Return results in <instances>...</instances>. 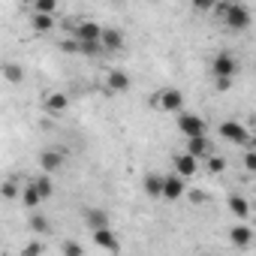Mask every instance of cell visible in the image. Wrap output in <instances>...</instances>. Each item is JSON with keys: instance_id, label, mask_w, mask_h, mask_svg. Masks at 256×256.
<instances>
[{"instance_id": "obj_16", "label": "cell", "mask_w": 256, "mask_h": 256, "mask_svg": "<svg viewBox=\"0 0 256 256\" xmlns=\"http://www.w3.org/2000/svg\"><path fill=\"white\" fill-rule=\"evenodd\" d=\"M66 106H70V96H66V94H60V90H54V94H48V96H46V112H52V114L66 112Z\"/></svg>"}, {"instance_id": "obj_21", "label": "cell", "mask_w": 256, "mask_h": 256, "mask_svg": "<svg viewBox=\"0 0 256 256\" xmlns=\"http://www.w3.org/2000/svg\"><path fill=\"white\" fill-rule=\"evenodd\" d=\"M0 196H4V199H18V196H22V187H18V181H16V178L4 181V184H0Z\"/></svg>"}, {"instance_id": "obj_4", "label": "cell", "mask_w": 256, "mask_h": 256, "mask_svg": "<svg viewBox=\"0 0 256 256\" xmlns=\"http://www.w3.org/2000/svg\"><path fill=\"white\" fill-rule=\"evenodd\" d=\"M154 106L163 108V112H181V108H184V94H181L178 88L157 90V94H154Z\"/></svg>"}, {"instance_id": "obj_32", "label": "cell", "mask_w": 256, "mask_h": 256, "mask_svg": "<svg viewBox=\"0 0 256 256\" xmlns=\"http://www.w3.org/2000/svg\"><path fill=\"white\" fill-rule=\"evenodd\" d=\"M60 48H64L66 54H72V52H78V42H76V40H64V42H60Z\"/></svg>"}, {"instance_id": "obj_20", "label": "cell", "mask_w": 256, "mask_h": 256, "mask_svg": "<svg viewBox=\"0 0 256 256\" xmlns=\"http://www.w3.org/2000/svg\"><path fill=\"white\" fill-rule=\"evenodd\" d=\"M0 70H4V78H6V82H16V84L24 82V70H22L18 64H4Z\"/></svg>"}, {"instance_id": "obj_15", "label": "cell", "mask_w": 256, "mask_h": 256, "mask_svg": "<svg viewBox=\"0 0 256 256\" xmlns=\"http://www.w3.org/2000/svg\"><path fill=\"white\" fill-rule=\"evenodd\" d=\"M229 241L235 244V247H250V241H253V229L250 226H232L229 229Z\"/></svg>"}, {"instance_id": "obj_9", "label": "cell", "mask_w": 256, "mask_h": 256, "mask_svg": "<svg viewBox=\"0 0 256 256\" xmlns=\"http://www.w3.org/2000/svg\"><path fill=\"white\" fill-rule=\"evenodd\" d=\"M172 166H175V175L187 181V178H193V175H196V169H199V160H193L190 154H178Z\"/></svg>"}, {"instance_id": "obj_30", "label": "cell", "mask_w": 256, "mask_h": 256, "mask_svg": "<svg viewBox=\"0 0 256 256\" xmlns=\"http://www.w3.org/2000/svg\"><path fill=\"white\" fill-rule=\"evenodd\" d=\"M78 52H84V54H100L102 46H100V42H78Z\"/></svg>"}, {"instance_id": "obj_28", "label": "cell", "mask_w": 256, "mask_h": 256, "mask_svg": "<svg viewBox=\"0 0 256 256\" xmlns=\"http://www.w3.org/2000/svg\"><path fill=\"white\" fill-rule=\"evenodd\" d=\"M60 253H64V256H82L84 250H82V244H78V241H72V238H66V241L60 244Z\"/></svg>"}, {"instance_id": "obj_5", "label": "cell", "mask_w": 256, "mask_h": 256, "mask_svg": "<svg viewBox=\"0 0 256 256\" xmlns=\"http://www.w3.org/2000/svg\"><path fill=\"white\" fill-rule=\"evenodd\" d=\"M220 136L232 145H247L250 142V133H247V126L241 120H223L220 124Z\"/></svg>"}, {"instance_id": "obj_11", "label": "cell", "mask_w": 256, "mask_h": 256, "mask_svg": "<svg viewBox=\"0 0 256 256\" xmlns=\"http://www.w3.org/2000/svg\"><path fill=\"white\" fill-rule=\"evenodd\" d=\"M187 154H190L193 160H199V157H211V139H208V136L187 139Z\"/></svg>"}, {"instance_id": "obj_3", "label": "cell", "mask_w": 256, "mask_h": 256, "mask_svg": "<svg viewBox=\"0 0 256 256\" xmlns=\"http://www.w3.org/2000/svg\"><path fill=\"white\" fill-rule=\"evenodd\" d=\"M235 72H238V60L232 58V52L214 54V60H211V76L214 78H235Z\"/></svg>"}, {"instance_id": "obj_1", "label": "cell", "mask_w": 256, "mask_h": 256, "mask_svg": "<svg viewBox=\"0 0 256 256\" xmlns=\"http://www.w3.org/2000/svg\"><path fill=\"white\" fill-rule=\"evenodd\" d=\"M217 12L223 16L226 28H232V30H244V28L250 24V10H247L244 4H220Z\"/></svg>"}, {"instance_id": "obj_14", "label": "cell", "mask_w": 256, "mask_h": 256, "mask_svg": "<svg viewBox=\"0 0 256 256\" xmlns=\"http://www.w3.org/2000/svg\"><path fill=\"white\" fill-rule=\"evenodd\" d=\"M106 88H108L112 94H120V90L130 88V76H126L124 70H112V72L106 76Z\"/></svg>"}, {"instance_id": "obj_6", "label": "cell", "mask_w": 256, "mask_h": 256, "mask_svg": "<svg viewBox=\"0 0 256 256\" xmlns=\"http://www.w3.org/2000/svg\"><path fill=\"white\" fill-rule=\"evenodd\" d=\"M72 34H76V42H100L102 28L96 22H78L72 24Z\"/></svg>"}, {"instance_id": "obj_2", "label": "cell", "mask_w": 256, "mask_h": 256, "mask_svg": "<svg viewBox=\"0 0 256 256\" xmlns=\"http://www.w3.org/2000/svg\"><path fill=\"white\" fill-rule=\"evenodd\" d=\"M178 130L184 133V139H196V136H205L208 124L199 114H193V112H181L178 114Z\"/></svg>"}, {"instance_id": "obj_12", "label": "cell", "mask_w": 256, "mask_h": 256, "mask_svg": "<svg viewBox=\"0 0 256 256\" xmlns=\"http://www.w3.org/2000/svg\"><path fill=\"white\" fill-rule=\"evenodd\" d=\"M40 169L48 175V172H60L64 169V154L60 151H42L40 154Z\"/></svg>"}, {"instance_id": "obj_19", "label": "cell", "mask_w": 256, "mask_h": 256, "mask_svg": "<svg viewBox=\"0 0 256 256\" xmlns=\"http://www.w3.org/2000/svg\"><path fill=\"white\" fill-rule=\"evenodd\" d=\"M229 211H232L238 220H247V217H250V205H247L244 196H229Z\"/></svg>"}, {"instance_id": "obj_33", "label": "cell", "mask_w": 256, "mask_h": 256, "mask_svg": "<svg viewBox=\"0 0 256 256\" xmlns=\"http://www.w3.org/2000/svg\"><path fill=\"white\" fill-rule=\"evenodd\" d=\"M214 84H217V90H229L232 88V78H214Z\"/></svg>"}, {"instance_id": "obj_26", "label": "cell", "mask_w": 256, "mask_h": 256, "mask_svg": "<svg viewBox=\"0 0 256 256\" xmlns=\"http://www.w3.org/2000/svg\"><path fill=\"white\" fill-rule=\"evenodd\" d=\"M205 163H208V172H211V175H220V172L226 169V160H223V157H217V154L205 157Z\"/></svg>"}, {"instance_id": "obj_31", "label": "cell", "mask_w": 256, "mask_h": 256, "mask_svg": "<svg viewBox=\"0 0 256 256\" xmlns=\"http://www.w3.org/2000/svg\"><path fill=\"white\" fill-rule=\"evenodd\" d=\"M244 169H247V172H256V154H253V151L244 154Z\"/></svg>"}, {"instance_id": "obj_29", "label": "cell", "mask_w": 256, "mask_h": 256, "mask_svg": "<svg viewBox=\"0 0 256 256\" xmlns=\"http://www.w3.org/2000/svg\"><path fill=\"white\" fill-rule=\"evenodd\" d=\"M184 196H187V199H190L193 205H202V202L208 199V193H205V190H199V187H193V190H187Z\"/></svg>"}, {"instance_id": "obj_25", "label": "cell", "mask_w": 256, "mask_h": 256, "mask_svg": "<svg viewBox=\"0 0 256 256\" xmlns=\"http://www.w3.org/2000/svg\"><path fill=\"white\" fill-rule=\"evenodd\" d=\"M52 28H54V18H52V16H34V30L46 34V30H52Z\"/></svg>"}, {"instance_id": "obj_10", "label": "cell", "mask_w": 256, "mask_h": 256, "mask_svg": "<svg viewBox=\"0 0 256 256\" xmlns=\"http://www.w3.org/2000/svg\"><path fill=\"white\" fill-rule=\"evenodd\" d=\"M94 244L100 247V250H112V253H118V235H114V229L112 226H106V229H96L94 232Z\"/></svg>"}, {"instance_id": "obj_27", "label": "cell", "mask_w": 256, "mask_h": 256, "mask_svg": "<svg viewBox=\"0 0 256 256\" xmlns=\"http://www.w3.org/2000/svg\"><path fill=\"white\" fill-rule=\"evenodd\" d=\"M22 202H24V205H28V208H36V205H40V202H42V199H40V196H36V190H34V187H30V184H28V187H24V190H22Z\"/></svg>"}, {"instance_id": "obj_13", "label": "cell", "mask_w": 256, "mask_h": 256, "mask_svg": "<svg viewBox=\"0 0 256 256\" xmlns=\"http://www.w3.org/2000/svg\"><path fill=\"white\" fill-rule=\"evenodd\" d=\"M84 226H90V229L96 232V229H106V226H112V223H108V214H106L102 208H84Z\"/></svg>"}, {"instance_id": "obj_7", "label": "cell", "mask_w": 256, "mask_h": 256, "mask_svg": "<svg viewBox=\"0 0 256 256\" xmlns=\"http://www.w3.org/2000/svg\"><path fill=\"white\" fill-rule=\"evenodd\" d=\"M184 193H187V181H184V178H178V175H163V199L175 202V199H181Z\"/></svg>"}, {"instance_id": "obj_8", "label": "cell", "mask_w": 256, "mask_h": 256, "mask_svg": "<svg viewBox=\"0 0 256 256\" xmlns=\"http://www.w3.org/2000/svg\"><path fill=\"white\" fill-rule=\"evenodd\" d=\"M100 46H102V52H118V48H124V34L118 28H102Z\"/></svg>"}, {"instance_id": "obj_23", "label": "cell", "mask_w": 256, "mask_h": 256, "mask_svg": "<svg viewBox=\"0 0 256 256\" xmlns=\"http://www.w3.org/2000/svg\"><path fill=\"white\" fill-rule=\"evenodd\" d=\"M30 229H34L36 235H48L52 226H48V220H46L42 214H34V217H30Z\"/></svg>"}, {"instance_id": "obj_18", "label": "cell", "mask_w": 256, "mask_h": 256, "mask_svg": "<svg viewBox=\"0 0 256 256\" xmlns=\"http://www.w3.org/2000/svg\"><path fill=\"white\" fill-rule=\"evenodd\" d=\"M30 187L36 190V196H40V199H48V196L54 193V184H52V178H48V175L34 178V181H30Z\"/></svg>"}, {"instance_id": "obj_24", "label": "cell", "mask_w": 256, "mask_h": 256, "mask_svg": "<svg viewBox=\"0 0 256 256\" xmlns=\"http://www.w3.org/2000/svg\"><path fill=\"white\" fill-rule=\"evenodd\" d=\"M54 10H58L54 0H36V4H34V12H36V16H52Z\"/></svg>"}, {"instance_id": "obj_22", "label": "cell", "mask_w": 256, "mask_h": 256, "mask_svg": "<svg viewBox=\"0 0 256 256\" xmlns=\"http://www.w3.org/2000/svg\"><path fill=\"white\" fill-rule=\"evenodd\" d=\"M46 253V244H42V238H34V241H28L24 244V250H22V256H42Z\"/></svg>"}, {"instance_id": "obj_17", "label": "cell", "mask_w": 256, "mask_h": 256, "mask_svg": "<svg viewBox=\"0 0 256 256\" xmlns=\"http://www.w3.org/2000/svg\"><path fill=\"white\" fill-rule=\"evenodd\" d=\"M145 193H148L151 199H160V196H163V175H160V172H148V175H145Z\"/></svg>"}]
</instances>
